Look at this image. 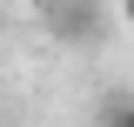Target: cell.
Instances as JSON below:
<instances>
[{
  "mask_svg": "<svg viewBox=\"0 0 134 127\" xmlns=\"http://www.w3.org/2000/svg\"><path fill=\"white\" fill-rule=\"evenodd\" d=\"M107 127H134V100H114L107 107Z\"/></svg>",
  "mask_w": 134,
  "mask_h": 127,
  "instance_id": "6da1fadb",
  "label": "cell"
},
{
  "mask_svg": "<svg viewBox=\"0 0 134 127\" xmlns=\"http://www.w3.org/2000/svg\"><path fill=\"white\" fill-rule=\"evenodd\" d=\"M121 20H127V27H134V0H121Z\"/></svg>",
  "mask_w": 134,
  "mask_h": 127,
  "instance_id": "7a4b0ae2",
  "label": "cell"
}]
</instances>
